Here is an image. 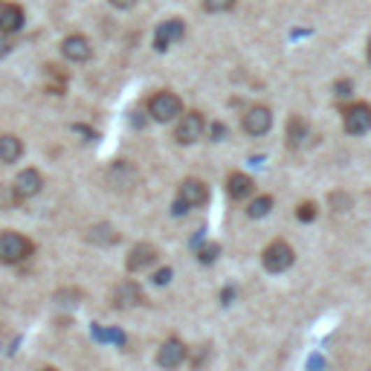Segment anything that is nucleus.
I'll return each mask as SVG.
<instances>
[{
    "label": "nucleus",
    "instance_id": "f257e3e1",
    "mask_svg": "<svg viewBox=\"0 0 371 371\" xmlns=\"http://www.w3.org/2000/svg\"><path fill=\"white\" fill-rule=\"evenodd\" d=\"M32 249L35 247H32L29 238L17 235V232H12V229L0 232V264H6V267L21 264V261H27L32 256Z\"/></svg>",
    "mask_w": 371,
    "mask_h": 371
},
{
    "label": "nucleus",
    "instance_id": "f03ea898",
    "mask_svg": "<svg viewBox=\"0 0 371 371\" xmlns=\"http://www.w3.org/2000/svg\"><path fill=\"white\" fill-rule=\"evenodd\" d=\"M148 116L154 122H171V119H180L183 116V102L177 93L171 90H160L148 99Z\"/></svg>",
    "mask_w": 371,
    "mask_h": 371
},
{
    "label": "nucleus",
    "instance_id": "7ed1b4c3",
    "mask_svg": "<svg viewBox=\"0 0 371 371\" xmlns=\"http://www.w3.org/2000/svg\"><path fill=\"white\" fill-rule=\"evenodd\" d=\"M293 261H296V252H293V247L287 241H272L261 252V264L267 272H284L293 267Z\"/></svg>",
    "mask_w": 371,
    "mask_h": 371
},
{
    "label": "nucleus",
    "instance_id": "20e7f679",
    "mask_svg": "<svg viewBox=\"0 0 371 371\" xmlns=\"http://www.w3.org/2000/svg\"><path fill=\"white\" fill-rule=\"evenodd\" d=\"M203 133H206L203 113L189 110V113H183L180 119H177V128H174V140H177L180 145H191V143H198Z\"/></svg>",
    "mask_w": 371,
    "mask_h": 371
},
{
    "label": "nucleus",
    "instance_id": "39448f33",
    "mask_svg": "<svg viewBox=\"0 0 371 371\" xmlns=\"http://www.w3.org/2000/svg\"><path fill=\"white\" fill-rule=\"evenodd\" d=\"M342 128L351 136H360V133L371 131V105L368 102H351L342 110Z\"/></svg>",
    "mask_w": 371,
    "mask_h": 371
},
{
    "label": "nucleus",
    "instance_id": "423d86ee",
    "mask_svg": "<svg viewBox=\"0 0 371 371\" xmlns=\"http://www.w3.org/2000/svg\"><path fill=\"white\" fill-rule=\"evenodd\" d=\"M186 357H189V348L177 337H168L157 351V365H163L166 371H174L186 363Z\"/></svg>",
    "mask_w": 371,
    "mask_h": 371
},
{
    "label": "nucleus",
    "instance_id": "0eeeda50",
    "mask_svg": "<svg viewBox=\"0 0 371 371\" xmlns=\"http://www.w3.org/2000/svg\"><path fill=\"white\" fill-rule=\"evenodd\" d=\"M244 131L249 136H264L270 128H272V113L267 105H252L247 113H244V119H241Z\"/></svg>",
    "mask_w": 371,
    "mask_h": 371
},
{
    "label": "nucleus",
    "instance_id": "6e6552de",
    "mask_svg": "<svg viewBox=\"0 0 371 371\" xmlns=\"http://www.w3.org/2000/svg\"><path fill=\"white\" fill-rule=\"evenodd\" d=\"M41 189H44V177H41V171H38V168H24V171L15 177V198H17V201L35 198V194L41 191Z\"/></svg>",
    "mask_w": 371,
    "mask_h": 371
},
{
    "label": "nucleus",
    "instance_id": "1a4fd4ad",
    "mask_svg": "<svg viewBox=\"0 0 371 371\" xmlns=\"http://www.w3.org/2000/svg\"><path fill=\"white\" fill-rule=\"evenodd\" d=\"M143 302H145V293H143V287L136 284V282H122V284H116L113 296H110V305L119 307V310L136 307V305H143Z\"/></svg>",
    "mask_w": 371,
    "mask_h": 371
},
{
    "label": "nucleus",
    "instance_id": "9d476101",
    "mask_svg": "<svg viewBox=\"0 0 371 371\" xmlns=\"http://www.w3.org/2000/svg\"><path fill=\"white\" fill-rule=\"evenodd\" d=\"M183 35H186V24L180 21V17H171V21H166V24L157 29V35H154V50H157V52H166L171 44H177Z\"/></svg>",
    "mask_w": 371,
    "mask_h": 371
},
{
    "label": "nucleus",
    "instance_id": "9b49d317",
    "mask_svg": "<svg viewBox=\"0 0 371 371\" xmlns=\"http://www.w3.org/2000/svg\"><path fill=\"white\" fill-rule=\"evenodd\" d=\"M61 52H64L67 61H73V64H85V61H90L93 47H90V41H87L85 35H67L64 41H61Z\"/></svg>",
    "mask_w": 371,
    "mask_h": 371
},
{
    "label": "nucleus",
    "instance_id": "f8f14e48",
    "mask_svg": "<svg viewBox=\"0 0 371 371\" xmlns=\"http://www.w3.org/2000/svg\"><path fill=\"white\" fill-rule=\"evenodd\" d=\"M177 201H183L189 209H191V206H203V203L209 201V186H206L203 180H198V177H186V180L180 183Z\"/></svg>",
    "mask_w": 371,
    "mask_h": 371
},
{
    "label": "nucleus",
    "instance_id": "ddd939ff",
    "mask_svg": "<svg viewBox=\"0 0 371 371\" xmlns=\"http://www.w3.org/2000/svg\"><path fill=\"white\" fill-rule=\"evenodd\" d=\"M24 29V9L9 3V0H0V35H15Z\"/></svg>",
    "mask_w": 371,
    "mask_h": 371
},
{
    "label": "nucleus",
    "instance_id": "4468645a",
    "mask_svg": "<svg viewBox=\"0 0 371 371\" xmlns=\"http://www.w3.org/2000/svg\"><path fill=\"white\" fill-rule=\"evenodd\" d=\"M154 261H157V249H154L151 244H136V247L128 252L125 267H128V272H143V270H148Z\"/></svg>",
    "mask_w": 371,
    "mask_h": 371
},
{
    "label": "nucleus",
    "instance_id": "2eb2a0df",
    "mask_svg": "<svg viewBox=\"0 0 371 371\" xmlns=\"http://www.w3.org/2000/svg\"><path fill=\"white\" fill-rule=\"evenodd\" d=\"M108 183L113 189H131L136 183V168L128 163V160H116L110 168H108Z\"/></svg>",
    "mask_w": 371,
    "mask_h": 371
},
{
    "label": "nucleus",
    "instance_id": "dca6fc26",
    "mask_svg": "<svg viewBox=\"0 0 371 371\" xmlns=\"http://www.w3.org/2000/svg\"><path fill=\"white\" fill-rule=\"evenodd\" d=\"M226 191H229L232 201H244V198H249V194L256 191V183H252V177H247V174L232 171L226 177Z\"/></svg>",
    "mask_w": 371,
    "mask_h": 371
},
{
    "label": "nucleus",
    "instance_id": "f3484780",
    "mask_svg": "<svg viewBox=\"0 0 371 371\" xmlns=\"http://www.w3.org/2000/svg\"><path fill=\"white\" fill-rule=\"evenodd\" d=\"M21 157H24V143L17 140L15 133H3V136H0V163L12 166Z\"/></svg>",
    "mask_w": 371,
    "mask_h": 371
},
{
    "label": "nucleus",
    "instance_id": "a211bd4d",
    "mask_svg": "<svg viewBox=\"0 0 371 371\" xmlns=\"http://www.w3.org/2000/svg\"><path fill=\"white\" fill-rule=\"evenodd\" d=\"M307 136H310V125L302 119V116H290V119H287V145L290 148H302Z\"/></svg>",
    "mask_w": 371,
    "mask_h": 371
},
{
    "label": "nucleus",
    "instance_id": "6ab92c4d",
    "mask_svg": "<svg viewBox=\"0 0 371 371\" xmlns=\"http://www.w3.org/2000/svg\"><path fill=\"white\" fill-rule=\"evenodd\" d=\"M90 241H96V244H116V241H119V232H116L113 226H108V224H99V226L90 229Z\"/></svg>",
    "mask_w": 371,
    "mask_h": 371
},
{
    "label": "nucleus",
    "instance_id": "aec40b11",
    "mask_svg": "<svg viewBox=\"0 0 371 371\" xmlns=\"http://www.w3.org/2000/svg\"><path fill=\"white\" fill-rule=\"evenodd\" d=\"M270 209H272V198L270 194H259V198L247 206V214L249 218H264V214H270Z\"/></svg>",
    "mask_w": 371,
    "mask_h": 371
},
{
    "label": "nucleus",
    "instance_id": "412c9836",
    "mask_svg": "<svg viewBox=\"0 0 371 371\" xmlns=\"http://www.w3.org/2000/svg\"><path fill=\"white\" fill-rule=\"evenodd\" d=\"M235 6V0H203V9L212 12V15H221V12H229Z\"/></svg>",
    "mask_w": 371,
    "mask_h": 371
},
{
    "label": "nucleus",
    "instance_id": "4be33fe9",
    "mask_svg": "<svg viewBox=\"0 0 371 371\" xmlns=\"http://www.w3.org/2000/svg\"><path fill=\"white\" fill-rule=\"evenodd\" d=\"M317 203H310V201H305V203H299V209H296V218L302 221V224H310V221H314L317 218Z\"/></svg>",
    "mask_w": 371,
    "mask_h": 371
},
{
    "label": "nucleus",
    "instance_id": "5701e85b",
    "mask_svg": "<svg viewBox=\"0 0 371 371\" xmlns=\"http://www.w3.org/2000/svg\"><path fill=\"white\" fill-rule=\"evenodd\" d=\"M218 252H221L218 244H206V247L198 249V261H201V264H212L214 259H218Z\"/></svg>",
    "mask_w": 371,
    "mask_h": 371
},
{
    "label": "nucleus",
    "instance_id": "b1692460",
    "mask_svg": "<svg viewBox=\"0 0 371 371\" xmlns=\"http://www.w3.org/2000/svg\"><path fill=\"white\" fill-rule=\"evenodd\" d=\"M151 282H154V284H168V282H171V270H168V267L157 270V272L151 276Z\"/></svg>",
    "mask_w": 371,
    "mask_h": 371
},
{
    "label": "nucleus",
    "instance_id": "393cba45",
    "mask_svg": "<svg viewBox=\"0 0 371 371\" xmlns=\"http://www.w3.org/2000/svg\"><path fill=\"white\" fill-rule=\"evenodd\" d=\"M334 93H337V99H345V96L351 93V82H340V85H334Z\"/></svg>",
    "mask_w": 371,
    "mask_h": 371
},
{
    "label": "nucleus",
    "instance_id": "a878e982",
    "mask_svg": "<svg viewBox=\"0 0 371 371\" xmlns=\"http://www.w3.org/2000/svg\"><path fill=\"white\" fill-rule=\"evenodd\" d=\"M9 52H12V41L6 35H0V58H6Z\"/></svg>",
    "mask_w": 371,
    "mask_h": 371
},
{
    "label": "nucleus",
    "instance_id": "bb28decb",
    "mask_svg": "<svg viewBox=\"0 0 371 371\" xmlns=\"http://www.w3.org/2000/svg\"><path fill=\"white\" fill-rule=\"evenodd\" d=\"M133 3H136V0H110V6H113V9H131Z\"/></svg>",
    "mask_w": 371,
    "mask_h": 371
},
{
    "label": "nucleus",
    "instance_id": "cd10ccee",
    "mask_svg": "<svg viewBox=\"0 0 371 371\" xmlns=\"http://www.w3.org/2000/svg\"><path fill=\"white\" fill-rule=\"evenodd\" d=\"M368 61H371V41H368Z\"/></svg>",
    "mask_w": 371,
    "mask_h": 371
},
{
    "label": "nucleus",
    "instance_id": "c85d7f7f",
    "mask_svg": "<svg viewBox=\"0 0 371 371\" xmlns=\"http://www.w3.org/2000/svg\"><path fill=\"white\" fill-rule=\"evenodd\" d=\"M41 371H55V368H52V365H47V368H41Z\"/></svg>",
    "mask_w": 371,
    "mask_h": 371
}]
</instances>
